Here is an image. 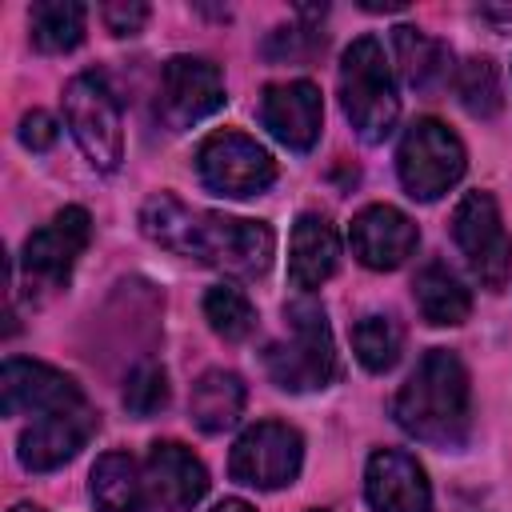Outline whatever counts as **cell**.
Returning a JSON list of instances; mask_svg holds the SVG:
<instances>
[{
    "label": "cell",
    "mask_w": 512,
    "mask_h": 512,
    "mask_svg": "<svg viewBox=\"0 0 512 512\" xmlns=\"http://www.w3.org/2000/svg\"><path fill=\"white\" fill-rule=\"evenodd\" d=\"M208 492L204 464L176 440H156L144 460V500L156 512H192Z\"/></svg>",
    "instance_id": "obj_13"
},
{
    "label": "cell",
    "mask_w": 512,
    "mask_h": 512,
    "mask_svg": "<svg viewBox=\"0 0 512 512\" xmlns=\"http://www.w3.org/2000/svg\"><path fill=\"white\" fill-rule=\"evenodd\" d=\"M352 352L368 372H388L396 368L400 352H404V328L396 316L384 312H368L352 324Z\"/></svg>",
    "instance_id": "obj_24"
},
{
    "label": "cell",
    "mask_w": 512,
    "mask_h": 512,
    "mask_svg": "<svg viewBox=\"0 0 512 512\" xmlns=\"http://www.w3.org/2000/svg\"><path fill=\"white\" fill-rule=\"evenodd\" d=\"M468 400L472 392L460 356L448 348H432L400 384L392 416L408 436L436 448H456L468 432Z\"/></svg>",
    "instance_id": "obj_2"
},
{
    "label": "cell",
    "mask_w": 512,
    "mask_h": 512,
    "mask_svg": "<svg viewBox=\"0 0 512 512\" xmlns=\"http://www.w3.org/2000/svg\"><path fill=\"white\" fill-rule=\"evenodd\" d=\"M204 320L224 340H248L256 332V308L244 296V288L232 284H216L204 292Z\"/></svg>",
    "instance_id": "obj_25"
},
{
    "label": "cell",
    "mask_w": 512,
    "mask_h": 512,
    "mask_svg": "<svg viewBox=\"0 0 512 512\" xmlns=\"http://www.w3.org/2000/svg\"><path fill=\"white\" fill-rule=\"evenodd\" d=\"M212 512H256V508H252L248 500H220Z\"/></svg>",
    "instance_id": "obj_30"
},
{
    "label": "cell",
    "mask_w": 512,
    "mask_h": 512,
    "mask_svg": "<svg viewBox=\"0 0 512 512\" xmlns=\"http://www.w3.org/2000/svg\"><path fill=\"white\" fill-rule=\"evenodd\" d=\"M84 4L76 0H40L28 8V24H32V44L40 52H72L84 40Z\"/></svg>",
    "instance_id": "obj_23"
},
{
    "label": "cell",
    "mask_w": 512,
    "mask_h": 512,
    "mask_svg": "<svg viewBox=\"0 0 512 512\" xmlns=\"http://www.w3.org/2000/svg\"><path fill=\"white\" fill-rule=\"evenodd\" d=\"M456 96L464 104V112L488 120L500 112V76H496V64L484 60V56H472L456 68Z\"/></svg>",
    "instance_id": "obj_26"
},
{
    "label": "cell",
    "mask_w": 512,
    "mask_h": 512,
    "mask_svg": "<svg viewBox=\"0 0 512 512\" xmlns=\"http://www.w3.org/2000/svg\"><path fill=\"white\" fill-rule=\"evenodd\" d=\"M304 464V440L292 424L284 420H260L248 432H240V440L232 444L228 456V472L232 480L248 484V488H284L300 476Z\"/></svg>",
    "instance_id": "obj_9"
},
{
    "label": "cell",
    "mask_w": 512,
    "mask_h": 512,
    "mask_svg": "<svg viewBox=\"0 0 512 512\" xmlns=\"http://www.w3.org/2000/svg\"><path fill=\"white\" fill-rule=\"evenodd\" d=\"M196 172L208 192L228 200H248L276 180V160L268 156L264 144H256L244 132H212L196 148Z\"/></svg>",
    "instance_id": "obj_7"
},
{
    "label": "cell",
    "mask_w": 512,
    "mask_h": 512,
    "mask_svg": "<svg viewBox=\"0 0 512 512\" xmlns=\"http://www.w3.org/2000/svg\"><path fill=\"white\" fill-rule=\"evenodd\" d=\"M260 120L264 128L292 152H308L320 140L324 124V100L312 80H284L268 84L260 96Z\"/></svg>",
    "instance_id": "obj_15"
},
{
    "label": "cell",
    "mask_w": 512,
    "mask_h": 512,
    "mask_svg": "<svg viewBox=\"0 0 512 512\" xmlns=\"http://www.w3.org/2000/svg\"><path fill=\"white\" fill-rule=\"evenodd\" d=\"M336 260H340L336 228L324 216L304 212L292 224V244H288V280H292V288H300V292L320 288L336 272Z\"/></svg>",
    "instance_id": "obj_18"
},
{
    "label": "cell",
    "mask_w": 512,
    "mask_h": 512,
    "mask_svg": "<svg viewBox=\"0 0 512 512\" xmlns=\"http://www.w3.org/2000/svg\"><path fill=\"white\" fill-rule=\"evenodd\" d=\"M392 48H396V64H400V76L408 88L416 92H428L436 88L440 80H448V68H452V52L444 40L420 32V28H408L400 24L392 32Z\"/></svg>",
    "instance_id": "obj_20"
},
{
    "label": "cell",
    "mask_w": 512,
    "mask_h": 512,
    "mask_svg": "<svg viewBox=\"0 0 512 512\" xmlns=\"http://www.w3.org/2000/svg\"><path fill=\"white\" fill-rule=\"evenodd\" d=\"M348 244H352V256L372 268V272H392L400 268L416 244H420V232L416 224L392 208V204H368L352 216V228H348Z\"/></svg>",
    "instance_id": "obj_14"
},
{
    "label": "cell",
    "mask_w": 512,
    "mask_h": 512,
    "mask_svg": "<svg viewBox=\"0 0 512 512\" xmlns=\"http://www.w3.org/2000/svg\"><path fill=\"white\" fill-rule=\"evenodd\" d=\"M220 104H224V76H220V68L212 60H204V56H172L164 64L156 116L172 132H184L192 124H200Z\"/></svg>",
    "instance_id": "obj_10"
},
{
    "label": "cell",
    "mask_w": 512,
    "mask_h": 512,
    "mask_svg": "<svg viewBox=\"0 0 512 512\" xmlns=\"http://www.w3.org/2000/svg\"><path fill=\"white\" fill-rule=\"evenodd\" d=\"M464 168H468L464 144L448 124L424 116L404 132L400 152H396V172H400V184L408 188V196L440 200L448 188L460 184Z\"/></svg>",
    "instance_id": "obj_5"
},
{
    "label": "cell",
    "mask_w": 512,
    "mask_h": 512,
    "mask_svg": "<svg viewBox=\"0 0 512 512\" xmlns=\"http://www.w3.org/2000/svg\"><path fill=\"white\" fill-rule=\"evenodd\" d=\"M64 120L100 172H116L124 160V120L112 88L96 72H80L64 88Z\"/></svg>",
    "instance_id": "obj_6"
},
{
    "label": "cell",
    "mask_w": 512,
    "mask_h": 512,
    "mask_svg": "<svg viewBox=\"0 0 512 512\" xmlns=\"http://www.w3.org/2000/svg\"><path fill=\"white\" fill-rule=\"evenodd\" d=\"M100 20L112 36H136L144 24H148V4L140 0H112L100 8Z\"/></svg>",
    "instance_id": "obj_28"
},
{
    "label": "cell",
    "mask_w": 512,
    "mask_h": 512,
    "mask_svg": "<svg viewBox=\"0 0 512 512\" xmlns=\"http://www.w3.org/2000/svg\"><path fill=\"white\" fill-rule=\"evenodd\" d=\"M0 404H4L8 416H32V420H40V416H52V412L80 408L84 404V392L60 368L40 364V360L12 356V360H4V372H0Z\"/></svg>",
    "instance_id": "obj_12"
},
{
    "label": "cell",
    "mask_w": 512,
    "mask_h": 512,
    "mask_svg": "<svg viewBox=\"0 0 512 512\" xmlns=\"http://www.w3.org/2000/svg\"><path fill=\"white\" fill-rule=\"evenodd\" d=\"M168 404V372L160 364H140L124 384V408L140 420L156 416Z\"/></svg>",
    "instance_id": "obj_27"
},
{
    "label": "cell",
    "mask_w": 512,
    "mask_h": 512,
    "mask_svg": "<svg viewBox=\"0 0 512 512\" xmlns=\"http://www.w3.org/2000/svg\"><path fill=\"white\" fill-rule=\"evenodd\" d=\"M244 404H248V388L236 372H224V368H212L204 372L196 384H192V400H188V412H192V424L208 436L216 432H228L240 416H244Z\"/></svg>",
    "instance_id": "obj_19"
},
{
    "label": "cell",
    "mask_w": 512,
    "mask_h": 512,
    "mask_svg": "<svg viewBox=\"0 0 512 512\" xmlns=\"http://www.w3.org/2000/svg\"><path fill=\"white\" fill-rule=\"evenodd\" d=\"M284 320H288V336L268 344V352H264V368H268L272 384L284 392L328 388L336 380V344H332L324 308L316 300L300 296L284 308Z\"/></svg>",
    "instance_id": "obj_3"
},
{
    "label": "cell",
    "mask_w": 512,
    "mask_h": 512,
    "mask_svg": "<svg viewBox=\"0 0 512 512\" xmlns=\"http://www.w3.org/2000/svg\"><path fill=\"white\" fill-rule=\"evenodd\" d=\"M340 104L352 120L356 136L380 144L400 116V96L392 80V64L376 36H360L340 56Z\"/></svg>",
    "instance_id": "obj_4"
},
{
    "label": "cell",
    "mask_w": 512,
    "mask_h": 512,
    "mask_svg": "<svg viewBox=\"0 0 512 512\" xmlns=\"http://www.w3.org/2000/svg\"><path fill=\"white\" fill-rule=\"evenodd\" d=\"M92 240V220L84 208H64L56 212L44 228H36L24 240V276L40 292H56L68 284L80 252Z\"/></svg>",
    "instance_id": "obj_11"
},
{
    "label": "cell",
    "mask_w": 512,
    "mask_h": 512,
    "mask_svg": "<svg viewBox=\"0 0 512 512\" xmlns=\"http://www.w3.org/2000/svg\"><path fill=\"white\" fill-rule=\"evenodd\" d=\"M140 228L152 244L232 276H264L276 256V236L264 220L196 212L172 192H156L140 204Z\"/></svg>",
    "instance_id": "obj_1"
},
{
    "label": "cell",
    "mask_w": 512,
    "mask_h": 512,
    "mask_svg": "<svg viewBox=\"0 0 512 512\" xmlns=\"http://www.w3.org/2000/svg\"><path fill=\"white\" fill-rule=\"evenodd\" d=\"M20 144L32 148V152H44L56 144V120L44 112V108H32L20 116Z\"/></svg>",
    "instance_id": "obj_29"
},
{
    "label": "cell",
    "mask_w": 512,
    "mask_h": 512,
    "mask_svg": "<svg viewBox=\"0 0 512 512\" xmlns=\"http://www.w3.org/2000/svg\"><path fill=\"white\" fill-rule=\"evenodd\" d=\"M8 512H44V508H40V504H32V500H20V504H12Z\"/></svg>",
    "instance_id": "obj_31"
},
{
    "label": "cell",
    "mask_w": 512,
    "mask_h": 512,
    "mask_svg": "<svg viewBox=\"0 0 512 512\" xmlns=\"http://www.w3.org/2000/svg\"><path fill=\"white\" fill-rule=\"evenodd\" d=\"M100 428V412L84 400L80 408H68V412H52V416H40L32 420V428L20 436V464L28 472H52L60 464H68L88 440L92 432Z\"/></svg>",
    "instance_id": "obj_16"
},
{
    "label": "cell",
    "mask_w": 512,
    "mask_h": 512,
    "mask_svg": "<svg viewBox=\"0 0 512 512\" xmlns=\"http://www.w3.org/2000/svg\"><path fill=\"white\" fill-rule=\"evenodd\" d=\"M92 504L96 512H140L144 500V472L128 452H104L92 464Z\"/></svg>",
    "instance_id": "obj_21"
},
{
    "label": "cell",
    "mask_w": 512,
    "mask_h": 512,
    "mask_svg": "<svg viewBox=\"0 0 512 512\" xmlns=\"http://www.w3.org/2000/svg\"><path fill=\"white\" fill-rule=\"evenodd\" d=\"M452 240L464 252L476 280L492 292H500L512 276V240L504 232L500 208L492 192H468L452 212Z\"/></svg>",
    "instance_id": "obj_8"
},
{
    "label": "cell",
    "mask_w": 512,
    "mask_h": 512,
    "mask_svg": "<svg viewBox=\"0 0 512 512\" xmlns=\"http://www.w3.org/2000/svg\"><path fill=\"white\" fill-rule=\"evenodd\" d=\"M364 496L372 512H432V484L416 456L380 448L364 468Z\"/></svg>",
    "instance_id": "obj_17"
},
{
    "label": "cell",
    "mask_w": 512,
    "mask_h": 512,
    "mask_svg": "<svg viewBox=\"0 0 512 512\" xmlns=\"http://www.w3.org/2000/svg\"><path fill=\"white\" fill-rule=\"evenodd\" d=\"M412 296H416L420 316H424L428 324H436V328L464 324L468 312H472V296H468V288H464L444 264H424V268L416 272Z\"/></svg>",
    "instance_id": "obj_22"
}]
</instances>
